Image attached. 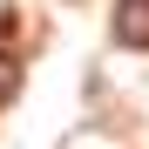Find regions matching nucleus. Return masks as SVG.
I'll return each instance as SVG.
<instances>
[{
    "label": "nucleus",
    "mask_w": 149,
    "mask_h": 149,
    "mask_svg": "<svg viewBox=\"0 0 149 149\" xmlns=\"http://www.w3.org/2000/svg\"><path fill=\"white\" fill-rule=\"evenodd\" d=\"M115 47L149 54V0H115Z\"/></svg>",
    "instance_id": "nucleus-1"
},
{
    "label": "nucleus",
    "mask_w": 149,
    "mask_h": 149,
    "mask_svg": "<svg viewBox=\"0 0 149 149\" xmlns=\"http://www.w3.org/2000/svg\"><path fill=\"white\" fill-rule=\"evenodd\" d=\"M14 88H20V68H14L7 47H0V102H14Z\"/></svg>",
    "instance_id": "nucleus-2"
}]
</instances>
